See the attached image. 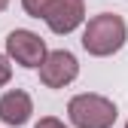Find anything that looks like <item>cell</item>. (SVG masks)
<instances>
[{
	"label": "cell",
	"mask_w": 128,
	"mask_h": 128,
	"mask_svg": "<svg viewBox=\"0 0 128 128\" xmlns=\"http://www.w3.org/2000/svg\"><path fill=\"white\" fill-rule=\"evenodd\" d=\"M9 76H12V64H9L6 55H0V88L9 82Z\"/></svg>",
	"instance_id": "obj_8"
},
{
	"label": "cell",
	"mask_w": 128,
	"mask_h": 128,
	"mask_svg": "<svg viewBox=\"0 0 128 128\" xmlns=\"http://www.w3.org/2000/svg\"><path fill=\"white\" fill-rule=\"evenodd\" d=\"M6 58L28 67V70H37L43 64V58H46V43L40 40V34L18 28L6 37Z\"/></svg>",
	"instance_id": "obj_4"
},
{
	"label": "cell",
	"mask_w": 128,
	"mask_h": 128,
	"mask_svg": "<svg viewBox=\"0 0 128 128\" xmlns=\"http://www.w3.org/2000/svg\"><path fill=\"white\" fill-rule=\"evenodd\" d=\"M37 70H40V82L46 88H64L79 76V61L67 49H55V52H46Z\"/></svg>",
	"instance_id": "obj_3"
},
{
	"label": "cell",
	"mask_w": 128,
	"mask_h": 128,
	"mask_svg": "<svg viewBox=\"0 0 128 128\" xmlns=\"http://www.w3.org/2000/svg\"><path fill=\"white\" fill-rule=\"evenodd\" d=\"M128 40V28L122 22V15H113V12H101L88 18L86 30H82V49L94 58H107L119 52Z\"/></svg>",
	"instance_id": "obj_1"
},
{
	"label": "cell",
	"mask_w": 128,
	"mask_h": 128,
	"mask_svg": "<svg viewBox=\"0 0 128 128\" xmlns=\"http://www.w3.org/2000/svg\"><path fill=\"white\" fill-rule=\"evenodd\" d=\"M6 6H9V0H0V12H3V9H6Z\"/></svg>",
	"instance_id": "obj_10"
},
{
	"label": "cell",
	"mask_w": 128,
	"mask_h": 128,
	"mask_svg": "<svg viewBox=\"0 0 128 128\" xmlns=\"http://www.w3.org/2000/svg\"><path fill=\"white\" fill-rule=\"evenodd\" d=\"M43 22L52 34H70L86 22V0H52Z\"/></svg>",
	"instance_id": "obj_5"
},
{
	"label": "cell",
	"mask_w": 128,
	"mask_h": 128,
	"mask_svg": "<svg viewBox=\"0 0 128 128\" xmlns=\"http://www.w3.org/2000/svg\"><path fill=\"white\" fill-rule=\"evenodd\" d=\"M30 113H34V101H30L28 92L12 88V92H6L3 98H0V122L18 128V125H24L30 119Z\"/></svg>",
	"instance_id": "obj_6"
},
{
	"label": "cell",
	"mask_w": 128,
	"mask_h": 128,
	"mask_svg": "<svg viewBox=\"0 0 128 128\" xmlns=\"http://www.w3.org/2000/svg\"><path fill=\"white\" fill-rule=\"evenodd\" d=\"M125 128H128V122H125Z\"/></svg>",
	"instance_id": "obj_11"
},
{
	"label": "cell",
	"mask_w": 128,
	"mask_h": 128,
	"mask_svg": "<svg viewBox=\"0 0 128 128\" xmlns=\"http://www.w3.org/2000/svg\"><path fill=\"white\" fill-rule=\"evenodd\" d=\"M67 116L76 128H113L116 122V104L104 94H76L67 104Z\"/></svg>",
	"instance_id": "obj_2"
},
{
	"label": "cell",
	"mask_w": 128,
	"mask_h": 128,
	"mask_svg": "<svg viewBox=\"0 0 128 128\" xmlns=\"http://www.w3.org/2000/svg\"><path fill=\"white\" fill-rule=\"evenodd\" d=\"M34 128H67V125H64L61 119H55V116H43V119H40Z\"/></svg>",
	"instance_id": "obj_9"
},
{
	"label": "cell",
	"mask_w": 128,
	"mask_h": 128,
	"mask_svg": "<svg viewBox=\"0 0 128 128\" xmlns=\"http://www.w3.org/2000/svg\"><path fill=\"white\" fill-rule=\"evenodd\" d=\"M49 3H52V0H22L24 12H28V15H34V18H43L46 9H49Z\"/></svg>",
	"instance_id": "obj_7"
}]
</instances>
